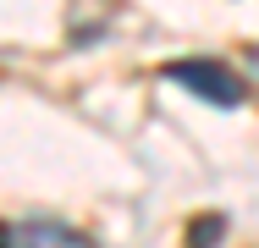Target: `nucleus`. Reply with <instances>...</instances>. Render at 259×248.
Wrapping results in <instances>:
<instances>
[{"mask_svg":"<svg viewBox=\"0 0 259 248\" xmlns=\"http://www.w3.org/2000/svg\"><path fill=\"white\" fill-rule=\"evenodd\" d=\"M160 77H165V83H177L182 94L215 105V110H237V105H248V77H243V72H232V66H226V61H215V55H182V61H165V66H160Z\"/></svg>","mask_w":259,"mask_h":248,"instance_id":"1","label":"nucleus"},{"mask_svg":"<svg viewBox=\"0 0 259 248\" xmlns=\"http://www.w3.org/2000/svg\"><path fill=\"white\" fill-rule=\"evenodd\" d=\"M0 248H100V243L66 221H6Z\"/></svg>","mask_w":259,"mask_h":248,"instance_id":"2","label":"nucleus"},{"mask_svg":"<svg viewBox=\"0 0 259 248\" xmlns=\"http://www.w3.org/2000/svg\"><path fill=\"white\" fill-rule=\"evenodd\" d=\"M221 237H226V221H221V215H199V221L188 226V248H215Z\"/></svg>","mask_w":259,"mask_h":248,"instance_id":"3","label":"nucleus"},{"mask_svg":"<svg viewBox=\"0 0 259 248\" xmlns=\"http://www.w3.org/2000/svg\"><path fill=\"white\" fill-rule=\"evenodd\" d=\"M248 66H254V77H259V50H254V55H248Z\"/></svg>","mask_w":259,"mask_h":248,"instance_id":"4","label":"nucleus"}]
</instances>
